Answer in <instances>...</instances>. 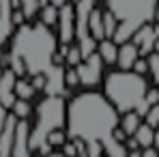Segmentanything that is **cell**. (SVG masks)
<instances>
[{
	"instance_id": "cell-24",
	"label": "cell",
	"mask_w": 159,
	"mask_h": 157,
	"mask_svg": "<svg viewBox=\"0 0 159 157\" xmlns=\"http://www.w3.org/2000/svg\"><path fill=\"white\" fill-rule=\"evenodd\" d=\"M116 26H118V20H116L110 11H106V13H103V30H106V39H112V35H114Z\"/></svg>"
},
{
	"instance_id": "cell-42",
	"label": "cell",
	"mask_w": 159,
	"mask_h": 157,
	"mask_svg": "<svg viewBox=\"0 0 159 157\" xmlns=\"http://www.w3.org/2000/svg\"><path fill=\"white\" fill-rule=\"evenodd\" d=\"M99 157H107V155H103V153H101V155H99Z\"/></svg>"
},
{
	"instance_id": "cell-1",
	"label": "cell",
	"mask_w": 159,
	"mask_h": 157,
	"mask_svg": "<svg viewBox=\"0 0 159 157\" xmlns=\"http://www.w3.org/2000/svg\"><path fill=\"white\" fill-rule=\"evenodd\" d=\"M118 125V112L99 93H82L67 104V138L101 142Z\"/></svg>"
},
{
	"instance_id": "cell-6",
	"label": "cell",
	"mask_w": 159,
	"mask_h": 157,
	"mask_svg": "<svg viewBox=\"0 0 159 157\" xmlns=\"http://www.w3.org/2000/svg\"><path fill=\"white\" fill-rule=\"evenodd\" d=\"M75 39L82 52V60L93 52H97V41L88 32V15L95 9V0H75Z\"/></svg>"
},
{
	"instance_id": "cell-28",
	"label": "cell",
	"mask_w": 159,
	"mask_h": 157,
	"mask_svg": "<svg viewBox=\"0 0 159 157\" xmlns=\"http://www.w3.org/2000/svg\"><path fill=\"white\" fill-rule=\"evenodd\" d=\"M65 84L67 86H78L80 80H78V71H75V67H65Z\"/></svg>"
},
{
	"instance_id": "cell-18",
	"label": "cell",
	"mask_w": 159,
	"mask_h": 157,
	"mask_svg": "<svg viewBox=\"0 0 159 157\" xmlns=\"http://www.w3.org/2000/svg\"><path fill=\"white\" fill-rule=\"evenodd\" d=\"M153 133H155V129L148 125V123H140V127L135 129V133H133V138L138 140V144L142 146V149H148V146H153Z\"/></svg>"
},
{
	"instance_id": "cell-16",
	"label": "cell",
	"mask_w": 159,
	"mask_h": 157,
	"mask_svg": "<svg viewBox=\"0 0 159 157\" xmlns=\"http://www.w3.org/2000/svg\"><path fill=\"white\" fill-rule=\"evenodd\" d=\"M97 54L101 56V60L106 65H114L116 62V54H118V45L112 39H101L97 45Z\"/></svg>"
},
{
	"instance_id": "cell-31",
	"label": "cell",
	"mask_w": 159,
	"mask_h": 157,
	"mask_svg": "<svg viewBox=\"0 0 159 157\" xmlns=\"http://www.w3.org/2000/svg\"><path fill=\"white\" fill-rule=\"evenodd\" d=\"M144 101H146L148 105L159 104V90H157V88H151V90H146V95H144Z\"/></svg>"
},
{
	"instance_id": "cell-23",
	"label": "cell",
	"mask_w": 159,
	"mask_h": 157,
	"mask_svg": "<svg viewBox=\"0 0 159 157\" xmlns=\"http://www.w3.org/2000/svg\"><path fill=\"white\" fill-rule=\"evenodd\" d=\"M17 7L22 9L24 17L30 20V17H34V15H37V9L41 7V2H39V0H17Z\"/></svg>"
},
{
	"instance_id": "cell-9",
	"label": "cell",
	"mask_w": 159,
	"mask_h": 157,
	"mask_svg": "<svg viewBox=\"0 0 159 157\" xmlns=\"http://www.w3.org/2000/svg\"><path fill=\"white\" fill-rule=\"evenodd\" d=\"M45 95H58V97H67V84H65V67L62 65H50L45 71Z\"/></svg>"
},
{
	"instance_id": "cell-14",
	"label": "cell",
	"mask_w": 159,
	"mask_h": 157,
	"mask_svg": "<svg viewBox=\"0 0 159 157\" xmlns=\"http://www.w3.org/2000/svg\"><path fill=\"white\" fill-rule=\"evenodd\" d=\"M15 116L9 114L7 123L0 131V157H11V144H13V129H15Z\"/></svg>"
},
{
	"instance_id": "cell-34",
	"label": "cell",
	"mask_w": 159,
	"mask_h": 157,
	"mask_svg": "<svg viewBox=\"0 0 159 157\" xmlns=\"http://www.w3.org/2000/svg\"><path fill=\"white\" fill-rule=\"evenodd\" d=\"M140 157H159V155H157V151H155L153 146H148V149L142 151V155H140Z\"/></svg>"
},
{
	"instance_id": "cell-38",
	"label": "cell",
	"mask_w": 159,
	"mask_h": 157,
	"mask_svg": "<svg viewBox=\"0 0 159 157\" xmlns=\"http://www.w3.org/2000/svg\"><path fill=\"white\" fill-rule=\"evenodd\" d=\"M41 157H67V155H62V153H48V155H41Z\"/></svg>"
},
{
	"instance_id": "cell-3",
	"label": "cell",
	"mask_w": 159,
	"mask_h": 157,
	"mask_svg": "<svg viewBox=\"0 0 159 157\" xmlns=\"http://www.w3.org/2000/svg\"><path fill=\"white\" fill-rule=\"evenodd\" d=\"M106 4L107 11L118 20L112 41L116 45H120V43L129 41L140 26L153 22L159 0H106Z\"/></svg>"
},
{
	"instance_id": "cell-10",
	"label": "cell",
	"mask_w": 159,
	"mask_h": 157,
	"mask_svg": "<svg viewBox=\"0 0 159 157\" xmlns=\"http://www.w3.org/2000/svg\"><path fill=\"white\" fill-rule=\"evenodd\" d=\"M28 133H30V125L26 123V118H17L13 129L11 157H32V151L28 146Z\"/></svg>"
},
{
	"instance_id": "cell-2",
	"label": "cell",
	"mask_w": 159,
	"mask_h": 157,
	"mask_svg": "<svg viewBox=\"0 0 159 157\" xmlns=\"http://www.w3.org/2000/svg\"><path fill=\"white\" fill-rule=\"evenodd\" d=\"M54 52H56V37L50 32V26L22 24L11 39V52L7 54L9 69L20 78L43 73L52 65Z\"/></svg>"
},
{
	"instance_id": "cell-20",
	"label": "cell",
	"mask_w": 159,
	"mask_h": 157,
	"mask_svg": "<svg viewBox=\"0 0 159 157\" xmlns=\"http://www.w3.org/2000/svg\"><path fill=\"white\" fill-rule=\"evenodd\" d=\"M13 93H15V97H17V99H30V97H34V93H37V90H34V88H32V84H30V82H26V80L24 78H15V84H13Z\"/></svg>"
},
{
	"instance_id": "cell-17",
	"label": "cell",
	"mask_w": 159,
	"mask_h": 157,
	"mask_svg": "<svg viewBox=\"0 0 159 157\" xmlns=\"http://www.w3.org/2000/svg\"><path fill=\"white\" fill-rule=\"evenodd\" d=\"M101 149L107 157H127V146L125 142H118L114 136H110L106 140H101Z\"/></svg>"
},
{
	"instance_id": "cell-40",
	"label": "cell",
	"mask_w": 159,
	"mask_h": 157,
	"mask_svg": "<svg viewBox=\"0 0 159 157\" xmlns=\"http://www.w3.org/2000/svg\"><path fill=\"white\" fill-rule=\"evenodd\" d=\"M153 52H159V37L155 39V48H153Z\"/></svg>"
},
{
	"instance_id": "cell-39",
	"label": "cell",
	"mask_w": 159,
	"mask_h": 157,
	"mask_svg": "<svg viewBox=\"0 0 159 157\" xmlns=\"http://www.w3.org/2000/svg\"><path fill=\"white\" fill-rule=\"evenodd\" d=\"M153 20L159 24V4H157V9H155V15H153Z\"/></svg>"
},
{
	"instance_id": "cell-4",
	"label": "cell",
	"mask_w": 159,
	"mask_h": 157,
	"mask_svg": "<svg viewBox=\"0 0 159 157\" xmlns=\"http://www.w3.org/2000/svg\"><path fill=\"white\" fill-rule=\"evenodd\" d=\"M148 86L146 80L135 71H112L106 78V99L114 105L118 114L131 112L144 101Z\"/></svg>"
},
{
	"instance_id": "cell-35",
	"label": "cell",
	"mask_w": 159,
	"mask_h": 157,
	"mask_svg": "<svg viewBox=\"0 0 159 157\" xmlns=\"http://www.w3.org/2000/svg\"><path fill=\"white\" fill-rule=\"evenodd\" d=\"M50 4H52V7H56V9H60L62 4H67V0H50Z\"/></svg>"
},
{
	"instance_id": "cell-13",
	"label": "cell",
	"mask_w": 159,
	"mask_h": 157,
	"mask_svg": "<svg viewBox=\"0 0 159 157\" xmlns=\"http://www.w3.org/2000/svg\"><path fill=\"white\" fill-rule=\"evenodd\" d=\"M140 58V52H138V45L131 43V41H125V43H120V48H118V54H116V62H118V67L120 69H131L133 62Z\"/></svg>"
},
{
	"instance_id": "cell-22",
	"label": "cell",
	"mask_w": 159,
	"mask_h": 157,
	"mask_svg": "<svg viewBox=\"0 0 159 157\" xmlns=\"http://www.w3.org/2000/svg\"><path fill=\"white\" fill-rule=\"evenodd\" d=\"M56 22H58V9L52 7L50 2L43 4V11H41V24H45V26H54Z\"/></svg>"
},
{
	"instance_id": "cell-25",
	"label": "cell",
	"mask_w": 159,
	"mask_h": 157,
	"mask_svg": "<svg viewBox=\"0 0 159 157\" xmlns=\"http://www.w3.org/2000/svg\"><path fill=\"white\" fill-rule=\"evenodd\" d=\"M146 62H148V71H151L153 80L159 84V52H151L148 58H146Z\"/></svg>"
},
{
	"instance_id": "cell-30",
	"label": "cell",
	"mask_w": 159,
	"mask_h": 157,
	"mask_svg": "<svg viewBox=\"0 0 159 157\" xmlns=\"http://www.w3.org/2000/svg\"><path fill=\"white\" fill-rule=\"evenodd\" d=\"M30 84H32L34 90H43V86H45V76H43V73L30 76Z\"/></svg>"
},
{
	"instance_id": "cell-32",
	"label": "cell",
	"mask_w": 159,
	"mask_h": 157,
	"mask_svg": "<svg viewBox=\"0 0 159 157\" xmlns=\"http://www.w3.org/2000/svg\"><path fill=\"white\" fill-rule=\"evenodd\" d=\"M62 155H67V157H78V149H75L73 140H71V142H65V144H62Z\"/></svg>"
},
{
	"instance_id": "cell-27",
	"label": "cell",
	"mask_w": 159,
	"mask_h": 157,
	"mask_svg": "<svg viewBox=\"0 0 159 157\" xmlns=\"http://www.w3.org/2000/svg\"><path fill=\"white\" fill-rule=\"evenodd\" d=\"M48 142L52 144V146H62L65 142H67V133L62 129H54L48 133Z\"/></svg>"
},
{
	"instance_id": "cell-41",
	"label": "cell",
	"mask_w": 159,
	"mask_h": 157,
	"mask_svg": "<svg viewBox=\"0 0 159 157\" xmlns=\"http://www.w3.org/2000/svg\"><path fill=\"white\" fill-rule=\"evenodd\" d=\"M39 2H41V7H43V4H48V2H50V0H39Z\"/></svg>"
},
{
	"instance_id": "cell-12",
	"label": "cell",
	"mask_w": 159,
	"mask_h": 157,
	"mask_svg": "<svg viewBox=\"0 0 159 157\" xmlns=\"http://www.w3.org/2000/svg\"><path fill=\"white\" fill-rule=\"evenodd\" d=\"M13 84H15V73L11 69H4L0 73V105H4L7 110L17 99L15 93H13Z\"/></svg>"
},
{
	"instance_id": "cell-5",
	"label": "cell",
	"mask_w": 159,
	"mask_h": 157,
	"mask_svg": "<svg viewBox=\"0 0 159 157\" xmlns=\"http://www.w3.org/2000/svg\"><path fill=\"white\" fill-rule=\"evenodd\" d=\"M67 123V104L65 97L48 95L41 104L37 105V123L28 133V146L34 153L43 142H48V133L54 129L65 127Z\"/></svg>"
},
{
	"instance_id": "cell-36",
	"label": "cell",
	"mask_w": 159,
	"mask_h": 157,
	"mask_svg": "<svg viewBox=\"0 0 159 157\" xmlns=\"http://www.w3.org/2000/svg\"><path fill=\"white\" fill-rule=\"evenodd\" d=\"M153 146H155V149L159 151V129L155 131V133H153Z\"/></svg>"
},
{
	"instance_id": "cell-26",
	"label": "cell",
	"mask_w": 159,
	"mask_h": 157,
	"mask_svg": "<svg viewBox=\"0 0 159 157\" xmlns=\"http://www.w3.org/2000/svg\"><path fill=\"white\" fill-rule=\"evenodd\" d=\"M65 62H67L69 67H75V65H80V62H82V52H80L78 45L67 50V54H65Z\"/></svg>"
},
{
	"instance_id": "cell-11",
	"label": "cell",
	"mask_w": 159,
	"mask_h": 157,
	"mask_svg": "<svg viewBox=\"0 0 159 157\" xmlns=\"http://www.w3.org/2000/svg\"><path fill=\"white\" fill-rule=\"evenodd\" d=\"M157 37H159V24H155V26L144 24V26H140L133 32V37L129 41L138 45L140 56H148V54L153 52V48H155V39H157Z\"/></svg>"
},
{
	"instance_id": "cell-33",
	"label": "cell",
	"mask_w": 159,
	"mask_h": 157,
	"mask_svg": "<svg viewBox=\"0 0 159 157\" xmlns=\"http://www.w3.org/2000/svg\"><path fill=\"white\" fill-rule=\"evenodd\" d=\"M125 146H127L129 151H133V149H140V144H138V140H135V138H129V140H125Z\"/></svg>"
},
{
	"instance_id": "cell-21",
	"label": "cell",
	"mask_w": 159,
	"mask_h": 157,
	"mask_svg": "<svg viewBox=\"0 0 159 157\" xmlns=\"http://www.w3.org/2000/svg\"><path fill=\"white\" fill-rule=\"evenodd\" d=\"M9 110H11V114H13L15 118H26L28 114H30V110H32V108H30V104H28L26 99H15V101H13V105H11Z\"/></svg>"
},
{
	"instance_id": "cell-29",
	"label": "cell",
	"mask_w": 159,
	"mask_h": 157,
	"mask_svg": "<svg viewBox=\"0 0 159 157\" xmlns=\"http://www.w3.org/2000/svg\"><path fill=\"white\" fill-rule=\"evenodd\" d=\"M135 73H140V76H144V73H148V62H146V58H138L135 62H133L131 67Z\"/></svg>"
},
{
	"instance_id": "cell-8",
	"label": "cell",
	"mask_w": 159,
	"mask_h": 157,
	"mask_svg": "<svg viewBox=\"0 0 159 157\" xmlns=\"http://www.w3.org/2000/svg\"><path fill=\"white\" fill-rule=\"evenodd\" d=\"M58 41L71 43L75 39V9L71 4H62L58 9Z\"/></svg>"
},
{
	"instance_id": "cell-7",
	"label": "cell",
	"mask_w": 159,
	"mask_h": 157,
	"mask_svg": "<svg viewBox=\"0 0 159 157\" xmlns=\"http://www.w3.org/2000/svg\"><path fill=\"white\" fill-rule=\"evenodd\" d=\"M78 71V80L84 86H95L101 80V71H103V60L97 52H93L90 56H86L80 65H75Z\"/></svg>"
},
{
	"instance_id": "cell-19",
	"label": "cell",
	"mask_w": 159,
	"mask_h": 157,
	"mask_svg": "<svg viewBox=\"0 0 159 157\" xmlns=\"http://www.w3.org/2000/svg\"><path fill=\"white\" fill-rule=\"evenodd\" d=\"M140 118H142V116H140L138 112H133V110H131V112H125V114H123V121H120L118 127L125 131L127 136H133L135 129L140 127Z\"/></svg>"
},
{
	"instance_id": "cell-15",
	"label": "cell",
	"mask_w": 159,
	"mask_h": 157,
	"mask_svg": "<svg viewBox=\"0 0 159 157\" xmlns=\"http://www.w3.org/2000/svg\"><path fill=\"white\" fill-rule=\"evenodd\" d=\"M88 32L95 41H101L106 39V30H103V11L99 9H93L90 15H88Z\"/></svg>"
},
{
	"instance_id": "cell-37",
	"label": "cell",
	"mask_w": 159,
	"mask_h": 157,
	"mask_svg": "<svg viewBox=\"0 0 159 157\" xmlns=\"http://www.w3.org/2000/svg\"><path fill=\"white\" fill-rule=\"evenodd\" d=\"M142 153H140V149H133V151H129L127 153V157H140Z\"/></svg>"
}]
</instances>
